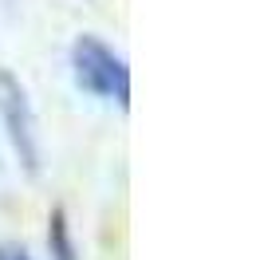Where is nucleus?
Masks as SVG:
<instances>
[{"label": "nucleus", "instance_id": "nucleus-1", "mask_svg": "<svg viewBox=\"0 0 260 260\" xmlns=\"http://www.w3.org/2000/svg\"><path fill=\"white\" fill-rule=\"evenodd\" d=\"M71 67H75V83L79 91L114 103V107H130V71L126 59L103 44L99 36H79L71 48Z\"/></svg>", "mask_w": 260, "mask_h": 260}, {"label": "nucleus", "instance_id": "nucleus-3", "mask_svg": "<svg viewBox=\"0 0 260 260\" xmlns=\"http://www.w3.org/2000/svg\"><path fill=\"white\" fill-rule=\"evenodd\" d=\"M51 244H55V252L59 260H71V244H67V229H63V213H55V221H51Z\"/></svg>", "mask_w": 260, "mask_h": 260}, {"label": "nucleus", "instance_id": "nucleus-4", "mask_svg": "<svg viewBox=\"0 0 260 260\" xmlns=\"http://www.w3.org/2000/svg\"><path fill=\"white\" fill-rule=\"evenodd\" d=\"M0 260H32L24 248H16V244H0Z\"/></svg>", "mask_w": 260, "mask_h": 260}, {"label": "nucleus", "instance_id": "nucleus-2", "mask_svg": "<svg viewBox=\"0 0 260 260\" xmlns=\"http://www.w3.org/2000/svg\"><path fill=\"white\" fill-rule=\"evenodd\" d=\"M0 122L12 142V154L28 174H40V134H36V114L28 103L24 83L12 71H0Z\"/></svg>", "mask_w": 260, "mask_h": 260}]
</instances>
